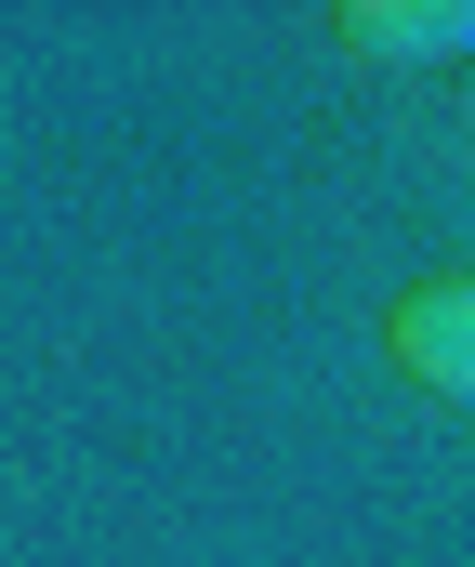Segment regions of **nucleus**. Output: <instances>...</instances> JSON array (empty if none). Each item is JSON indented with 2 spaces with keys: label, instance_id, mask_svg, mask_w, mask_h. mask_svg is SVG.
<instances>
[{
  "label": "nucleus",
  "instance_id": "f03ea898",
  "mask_svg": "<svg viewBox=\"0 0 475 567\" xmlns=\"http://www.w3.org/2000/svg\"><path fill=\"white\" fill-rule=\"evenodd\" d=\"M343 53H370V66L475 53V0H343Z\"/></svg>",
  "mask_w": 475,
  "mask_h": 567
},
{
  "label": "nucleus",
  "instance_id": "f257e3e1",
  "mask_svg": "<svg viewBox=\"0 0 475 567\" xmlns=\"http://www.w3.org/2000/svg\"><path fill=\"white\" fill-rule=\"evenodd\" d=\"M383 357H396V383H423V396H475V278H423V290H396Z\"/></svg>",
  "mask_w": 475,
  "mask_h": 567
}]
</instances>
